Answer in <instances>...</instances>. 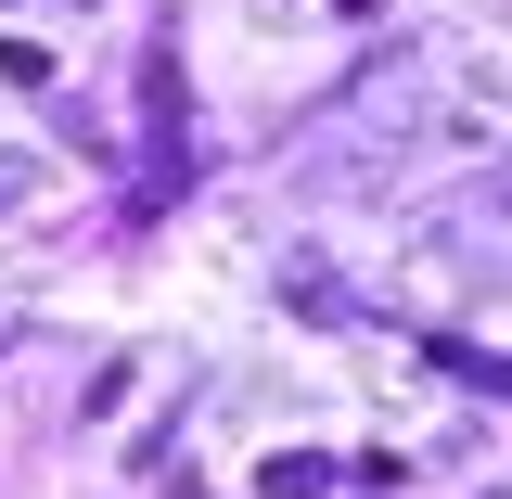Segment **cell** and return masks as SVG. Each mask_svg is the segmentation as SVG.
I'll return each instance as SVG.
<instances>
[{"instance_id":"7a4b0ae2","label":"cell","mask_w":512,"mask_h":499,"mask_svg":"<svg viewBox=\"0 0 512 499\" xmlns=\"http://www.w3.org/2000/svg\"><path fill=\"white\" fill-rule=\"evenodd\" d=\"M333 487V461L320 448H282V461H256V499H320Z\"/></svg>"},{"instance_id":"6da1fadb","label":"cell","mask_w":512,"mask_h":499,"mask_svg":"<svg viewBox=\"0 0 512 499\" xmlns=\"http://www.w3.org/2000/svg\"><path fill=\"white\" fill-rule=\"evenodd\" d=\"M141 128H154V141H180V52H167V39L141 52Z\"/></svg>"}]
</instances>
